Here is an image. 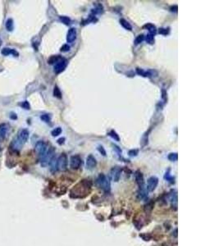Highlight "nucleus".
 <instances>
[{"mask_svg": "<svg viewBox=\"0 0 219 246\" xmlns=\"http://www.w3.org/2000/svg\"><path fill=\"white\" fill-rule=\"evenodd\" d=\"M29 131L26 129H21L19 130L16 136L11 143L10 148L15 152H18L23 147L24 144L26 143V141L29 139Z\"/></svg>", "mask_w": 219, "mask_h": 246, "instance_id": "1", "label": "nucleus"}, {"mask_svg": "<svg viewBox=\"0 0 219 246\" xmlns=\"http://www.w3.org/2000/svg\"><path fill=\"white\" fill-rule=\"evenodd\" d=\"M54 149L53 147H50V148H48L47 151L45 152L44 155L42 156L40 158V164L43 167H46L47 165H49L50 161L52 160V158L54 157Z\"/></svg>", "mask_w": 219, "mask_h": 246, "instance_id": "2", "label": "nucleus"}, {"mask_svg": "<svg viewBox=\"0 0 219 246\" xmlns=\"http://www.w3.org/2000/svg\"><path fill=\"white\" fill-rule=\"evenodd\" d=\"M96 184L99 188L104 191H109L110 190V181L109 178L104 174H100L96 180Z\"/></svg>", "mask_w": 219, "mask_h": 246, "instance_id": "3", "label": "nucleus"}, {"mask_svg": "<svg viewBox=\"0 0 219 246\" xmlns=\"http://www.w3.org/2000/svg\"><path fill=\"white\" fill-rule=\"evenodd\" d=\"M67 61L65 58H61L60 60L58 61V63H55L54 68H53V71L55 72L56 74H59L62 72L64 71V69L67 68Z\"/></svg>", "mask_w": 219, "mask_h": 246, "instance_id": "4", "label": "nucleus"}, {"mask_svg": "<svg viewBox=\"0 0 219 246\" xmlns=\"http://www.w3.org/2000/svg\"><path fill=\"white\" fill-rule=\"evenodd\" d=\"M47 149H48V146H47V144L44 141L37 142L36 144H35V150L37 154L39 155V158H41L42 156L44 155L47 151Z\"/></svg>", "mask_w": 219, "mask_h": 246, "instance_id": "5", "label": "nucleus"}, {"mask_svg": "<svg viewBox=\"0 0 219 246\" xmlns=\"http://www.w3.org/2000/svg\"><path fill=\"white\" fill-rule=\"evenodd\" d=\"M67 167V157L65 153H62L58 158V170L66 171Z\"/></svg>", "mask_w": 219, "mask_h": 246, "instance_id": "6", "label": "nucleus"}, {"mask_svg": "<svg viewBox=\"0 0 219 246\" xmlns=\"http://www.w3.org/2000/svg\"><path fill=\"white\" fill-rule=\"evenodd\" d=\"M10 131V125L7 123L0 124V139H6Z\"/></svg>", "mask_w": 219, "mask_h": 246, "instance_id": "7", "label": "nucleus"}, {"mask_svg": "<svg viewBox=\"0 0 219 246\" xmlns=\"http://www.w3.org/2000/svg\"><path fill=\"white\" fill-rule=\"evenodd\" d=\"M82 161L80 156L74 155L71 157V160H70V166L72 169H78L79 167H81Z\"/></svg>", "mask_w": 219, "mask_h": 246, "instance_id": "8", "label": "nucleus"}, {"mask_svg": "<svg viewBox=\"0 0 219 246\" xmlns=\"http://www.w3.org/2000/svg\"><path fill=\"white\" fill-rule=\"evenodd\" d=\"M158 184H159V179L155 177H150L148 180L147 182V190L148 191H154L157 187Z\"/></svg>", "mask_w": 219, "mask_h": 246, "instance_id": "9", "label": "nucleus"}, {"mask_svg": "<svg viewBox=\"0 0 219 246\" xmlns=\"http://www.w3.org/2000/svg\"><path fill=\"white\" fill-rule=\"evenodd\" d=\"M111 177L114 181H118L121 177V168L120 167H114L112 168L110 172Z\"/></svg>", "mask_w": 219, "mask_h": 246, "instance_id": "10", "label": "nucleus"}, {"mask_svg": "<svg viewBox=\"0 0 219 246\" xmlns=\"http://www.w3.org/2000/svg\"><path fill=\"white\" fill-rule=\"evenodd\" d=\"M97 165V161L93 155H89L86 158V168L89 170H92Z\"/></svg>", "mask_w": 219, "mask_h": 246, "instance_id": "11", "label": "nucleus"}, {"mask_svg": "<svg viewBox=\"0 0 219 246\" xmlns=\"http://www.w3.org/2000/svg\"><path fill=\"white\" fill-rule=\"evenodd\" d=\"M76 29L74 27L70 28L68 30L67 35V43H72L76 40Z\"/></svg>", "mask_w": 219, "mask_h": 246, "instance_id": "12", "label": "nucleus"}, {"mask_svg": "<svg viewBox=\"0 0 219 246\" xmlns=\"http://www.w3.org/2000/svg\"><path fill=\"white\" fill-rule=\"evenodd\" d=\"M1 54L4 56H8L10 54H12V55L15 56V57H18L19 56L18 52H16L15 49H9V48H4V49H2V51H1Z\"/></svg>", "mask_w": 219, "mask_h": 246, "instance_id": "13", "label": "nucleus"}, {"mask_svg": "<svg viewBox=\"0 0 219 246\" xmlns=\"http://www.w3.org/2000/svg\"><path fill=\"white\" fill-rule=\"evenodd\" d=\"M136 182H137V184H138L139 186H140V188H141V190H143L144 185H145V181H144L143 175H142V173H141V172H136Z\"/></svg>", "mask_w": 219, "mask_h": 246, "instance_id": "14", "label": "nucleus"}, {"mask_svg": "<svg viewBox=\"0 0 219 246\" xmlns=\"http://www.w3.org/2000/svg\"><path fill=\"white\" fill-rule=\"evenodd\" d=\"M49 165H50V170L52 172H56L58 170V159L56 158L55 156L52 158V160L49 163Z\"/></svg>", "mask_w": 219, "mask_h": 246, "instance_id": "15", "label": "nucleus"}, {"mask_svg": "<svg viewBox=\"0 0 219 246\" xmlns=\"http://www.w3.org/2000/svg\"><path fill=\"white\" fill-rule=\"evenodd\" d=\"M5 27L7 29V31H12L14 28V24H13V20L12 18H8L6 21V23H5Z\"/></svg>", "mask_w": 219, "mask_h": 246, "instance_id": "16", "label": "nucleus"}, {"mask_svg": "<svg viewBox=\"0 0 219 246\" xmlns=\"http://www.w3.org/2000/svg\"><path fill=\"white\" fill-rule=\"evenodd\" d=\"M120 23L121 25L126 29V30H132V26H131V24H130L127 20H125V19H121Z\"/></svg>", "mask_w": 219, "mask_h": 246, "instance_id": "17", "label": "nucleus"}, {"mask_svg": "<svg viewBox=\"0 0 219 246\" xmlns=\"http://www.w3.org/2000/svg\"><path fill=\"white\" fill-rule=\"evenodd\" d=\"M145 28H146V29H148L149 30V31H150V34H152V35H154L155 33H156V31H157V30H156V27H155L154 25H152V24H147V25H145V26H144Z\"/></svg>", "mask_w": 219, "mask_h": 246, "instance_id": "18", "label": "nucleus"}, {"mask_svg": "<svg viewBox=\"0 0 219 246\" xmlns=\"http://www.w3.org/2000/svg\"><path fill=\"white\" fill-rule=\"evenodd\" d=\"M61 57L60 56H53V57H51L49 59V64H54V63H57L58 62V61L60 60L61 59Z\"/></svg>", "mask_w": 219, "mask_h": 246, "instance_id": "19", "label": "nucleus"}, {"mask_svg": "<svg viewBox=\"0 0 219 246\" xmlns=\"http://www.w3.org/2000/svg\"><path fill=\"white\" fill-rule=\"evenodd\" d=\"M145 40L148 44H154V35H152V34H148V35L145 36Z\"/></svg>", "mask_w": 219, "mask_h": 246, "instance_id": "20", "label": "nucleus"}, {"mask_svg": "<svg viewBox=\"0 0 219 246\" xmlns=\"http://www.w3.org/2000/svg\"><path fill=\"white\" fill-rule=\"evenodd\" d=\"M62 133V128L61 127H57L55 128V129H53L52 131H51V135H53V136H58V135H59Z\"/></svg>", "mask_w": 219, "mask_h": 246, "instance_id": "21", "label": "nucleus"}, {"mask_svg": "<svg viewBox=\"0 0 219 246\" xmlns=\"http://www.w3.org/2000/svg\"><path fill=\"white\" fill-rule=\"evenodd\" d=\"M59 19H60V21H62V23H64L65 25H70V23H71V19L68 16H62L59 17Z\"/></svg>", "mask_w": 219, "mask_h": 246, "instance_id": "22", "label": "nucleus"}, {"mask_svg": "<svg viewBox=\"0 0 219 246\" xmlns=\"http://www.w3.org/2000/svg\"><path fill=\"white\" fill-rule=\"evenodd\" d=\"M53 95L55 97L58 98V99H61L62 98V94H61L60 90L58 89V86H55L54 87V90H53Z\"/></svg>", "mask_w": 219, "mask_h": 246, "instance_id": "23", "label": "nucleus"}, {"mask_svg": "<svg viewBox=\"0 0 219 246\" xmlns=\"http://www.w3.org/2000/svg\"><path fill=\"white\" fill-rule=\"evenodd\" d=\"M136 72H137V73H138L139 75L143 76V77H150V76H151L150 73H149V72H145L144 70L140 69V68H137V69H136Z\"/></svg>", "mask_w": 219, "mask_h": 246, "instance_id": "24", "label": "nucleus"}, {"mask_svg": "<svg viewBox=\"0 0 219 246\" xmlns=\"http://www.w3.org/2000/svg\"><path fill=\"white\" fill-rule=\"evenodd\" d=\"M168 158L169 160L170 161H172V162H175V161L177 160L178 158V155L177 153H170L168 155Z\"/></svg>", "mask_w": 219, "mask_h": 246, "instance_id": "25", "label": "nucleus"}, {"mask_svg": "<svg viewBox=\"0 0 219 246\" xmlns=\"http://www.w3.org/2000/svg\"><path fill=\"white\" fill-rule=\"evenodd\" d=\"M144 40H145V35H138V36L136 37V40H135V44H136V45H138V44H141V42L143 41Z\"/></svg>", "mask_w": 219, "mask_h": 246, "instance_id": "26", "label": "nucleus"}, {"mask_svg": "<svg viewBox=\"0 0 219 246\" xmlns=\"http://www.w3.org/2000/svg\"><path fill=\"white\" fill-rule=\"evenodd\" d=\"M40 119L44 122H49L51 121V116H49V114H44L40 116Z\"/></svg>", "mask_w": 219, "mask_h": 246, "instance_id": "27", "label": "nucleus"}, {"mask_svg": "<svg viewBox=\"0 0 219 246\" xmlns=\"http://www.w3.org/2000/svg\"><path fill=\"white\" fill-rule=\"evenodd\" d=\"M109 135H110V136L112 137L113 139H114V140H117V141H119V140H120V138H119L118 135L115 132V131H114V130H112V131H110Z\"/></svg>", "mask_w": 219, "mask_h": 246, "instance_id": "28", "label": "nucleus"}, {"mask_svg": "<svg viewBox=\"0 0 219 246\" xmlns=\"http://www.w3.org/2000/svg\"><path fill=\"white\" fill-rule=\"evenodd\" d=\"M21 106V107L23 108L24 109H27L29 110L30 108V103H29V102L28 101H24V102H22L20 104Z\"/></svg>", "mask_w": 219, "mask_h": 246, "instance_id": "29", "label": "nucleus"}, {"mask_svg": "<svg viewBox=\"0 0 219 246\" xmlns=\"http://www.w3.org/2000/svg\"><path fill=\"white\" fill-rule=\"evenodd\" d=\"M70 50V46L68 44H64L63 46L61 48V51L62 52H67Z\"/></svg>", "mask_w": 219, "mask_h": 246, "instance_id": "30", "label": "nucleus"}, {"mask_svg": "<svg viewBox=\"0 0 219 246\" xmlns=\"http://www.w3.org/2000/svg\"><path fill=\"white\" fill-rule=\"evenodd\" d=\"M159 34H162V35H167V34H168V29H165V28L159 29Z\"/></svg>", "mask_w": 219, "mask_h": 246, "instance_id": "31", "label": "nucleus"}, {"mask_svg": "<svg viewBox=\"0 0 219 246\" xmlns=\"http://www.w3.org/2000/svg\"><path fill=\"white\" fill-rule=\"evenodd\" d=\"M98 150L99 151V153H101V154H103L104 156L106 155V151L104 150V147L103 146H100V145H99V146L98 147Z\"/></svg>", "mask_w": 219, "mask_h": 246, "instance_id": "32", "label": "nucleus"}, {"mask_svg": "<svg viewBox=\"0 0 219 246\" xmlns=\"http://www.w3.org/2000/svg\"><path fill=\"white\" fill-rule=\"evenodd\" d=\"M10 118L12 119V120H16V119H17V116H16V113H13V112H12V113H11V115H10Z\"/></svg>", "mask_w": 219, "mask_h": 246, "instance_id": "33", "label": "nucleus"}, {"mask_svg": "<svg viewBox=\"0 0 219 246\" xmlns=\"http://www.w3.org/2000/svg\"><path fill=\"white\" fill-rule=\"evenodd\" d=\"M64 141H65V138H60V139H58V144H64Z\"/></svg>", "mask_w": 219, "mask_h": 246, "instance_id": "34", "label": "nucleus"}, {"mask_svg": "<svg viewBox=\"0 0 219 246\" xmlns=\"http://www.w3.org/2000/svg\"><path fill=\"white\" fill-rule=\"evenodd\" d=\"M1 44H2V40H0V46H1Z\"/></svg>", "mask_w": 219, "mask_h": 246, "instance_id": "35", "label": "nucleus"}]
</instances>
